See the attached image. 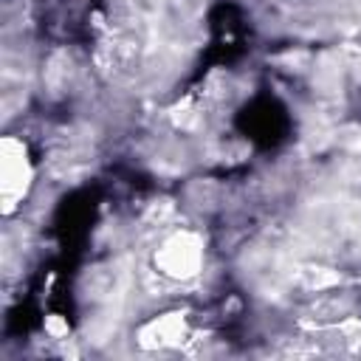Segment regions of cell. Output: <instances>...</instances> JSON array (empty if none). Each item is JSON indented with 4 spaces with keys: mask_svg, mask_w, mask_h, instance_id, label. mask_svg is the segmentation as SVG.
Returning <instances> with one entry per match:
<instances>
[{
    "mask_svg": "<svg viewBox=\"0 0 361 361\" xmlns=\"http://www.w3.org/2000/svg\"><path fill=\"white\" fill-rule=\"evenodd\" d=\"M203 265H206V240L195 228H172L169 234L161 237L152 254V271L172 285L195 282L203 274Z\"/></svg>",
    "mask_w": 361,
    "mask_h": 361,
    "instance_id": "obj_1",
    "label": "cell"
},
{
    "mask_svg": "<svg viewBox=\"0 0 361 361\" xmlns=\"http://www.w3.org/2000/svg\"><path fill=\"white\" fill-rule=\"evenodd\" d=\"M34 186V166L28 158V144L20 135H3L0 141V195L3 212L11 217L17 206L28 197Z\"/></svg>",
    "mask_w": 361,
    "mask_h": 361,
    "instance_id": "obj_2",
    "label": "cell"
},
{
    "mask_svg": "<svg viewBox=\"0 0 361 361\" xmlns=\"http://www.w3.org/2000/svg\"><path fill=\"white\" fill-rule=\"evenodd\" d=\"M192 336L195 333L186 310H164L135 327V344L141 350H172L186 344Z\"/></svg>",
    "mask_w": 361,
    "mask_h": 361,
    "instance_id": "obj_3",
    "label": "cell"
},
{
    "mask_svg": "<svg viewBox=\"0 0 361 361\" xmlns=\"http://www.w3.org/2000/svg\"><path fill=\"white\" fill-rule=\"evenodd\" d=\"M358 14H361V0H358Z\"/></svg>",
    "mask_w": 361,
    "mask_h": 361,
    "instance_id": "obj_4",
    "label": "cell"
}]
</instances>
